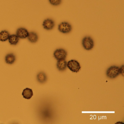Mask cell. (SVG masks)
Listing matches in <instances>:
<instances>
[{
	"mask_svg": "<svg viewBox=\"0 0 124 124\" xmlns=\"http://www.w3.org/2000/svg\"><path fill=\"white\" fill-rule=\"evenodd\" d=\"M82 45L85 50L87 51L91 50L94 47V41L91 37L86 36L83 38Z\"/></svg>",
	"mask_w": 124,
	"mask_h": 124,
	"instance_id": "cell-1",
	"label": "cell"
},
{
	"mask_svg": "<svg viewBox=\"0 0 124 124\" xmlns=\"http://www.w3.org/2000/svg\"><path fill=\"white\" fill-rule=\"evenodd\" d=\"M107 76L110 79H114L120 74V68L116 66L109 67L106 71Z\"/></svg>",
	"mask_w": 124,
	"mask_h": 124,
	"instance_id": "cell-2",
	"label": "cell"
},
{
	"mask_svg": "<svg viewBox=\"0 0 124 124\" xmlns=\"http://www.w3.org/2000/svg\"><path fill=\"white\" fill-rule=\"evenodd\" d=\"M72 26L69 22H63L60 23L58 26V30L63 34H68L72 30Z\"/></svg>",
	"mask_w": 124,
	"mask_h": 124,
	"instance_id": "cell-3",
	"label": "cell"
},
{
	"mask_svg": "<svg viewBox=\"0 0 124 124\" xmlns=\"http://www.w3.org/2000/svg\"><path fill=\"white\" fill-rule=\"evenodd\" d=\"M67 67L72 72L77 73L81 69L80 63L77 60H70L67 62Z\"/></svg>",
	"mask_w": 124,
	"mask_h": 124,
	"instance_id": "cell-4",
	"label": "cell"
},
{
	"mask_svg": "<svg viewBox=\"0 0 124 124\" xmlns=\"http://www.w3.org/2000/svg\"><path fill=\"white\" fill-rule=\"evenodd\" d=\"M54 56L57 61L65 59L67 55L66 51L63 48H59L54 51Z\"/></svg>",
	"mask_w": 124,
	"mask_h": 124,
	"instance_id": "cell-5",
	"label": "cell"
},
{
	"mask_svg": "<svg viewBox=\"0 0 124 124\" xmlns=\"http://www.w3.org/2000/svg\"><path fill=\"white\" fill-rule=\"evenodd\" d=\"M55 25V21L53 19L50 18L45 19L42 24L43 28L47 31H50L53 29Z\"/></svg>",
	"mask_w": 124,
	"mask_h": 124,
	"instance_id": "cell-6",
	"label": "cell"
},
{
	"mask_svg": "<svg viewBox=\"0 0 124 124\" xmlns=\"http://www.w3.org/2000/svg\"><path fill=\"white\" fill-rule=\"evenodd\" d=\"M29 32L27 29L24 27H20L16 30V34L19 39H24L27 38Z\"/></svg>",
	"mask_w": 124,
	"mask_h": 124,
	"instance_id": "cell-7",
	"label": "cell"
},
{
	"mask_svg": "<svg viewBox=\"0 0 124 124\" xmlns=\"http://www.w3.org/2000/svg\"><path fill=\"white\" fill-rule=\"evenodd\" d=\"M56 67L59 71H65L67 67V62L65 59L58 60L56 63Z\"/></svg>",
	"mask_w": 124,
	"mask_h": 124,
	"instance_id": "cell-8",
	"label": "cell"
},
{
	"mask_svg": "<svg viewBox=\"0 0 124 124\" xmlns=\"http://www.w3.org/2000/svg\"><path fill=\"white\" fill-rule=\"evenodd\" d=\"M27 38L30 42L34 43H36L38 41L39 37L36 32L31 31L29 32Z\"/></svg>",
	"mask_w": 124,
	"mask_h": 124,
	"instance_id": "cell-9",
	"label": "cell"
},
{
	"mask_svg": "<svg viewBox=\"0 0 124 124\" xmlns=\"http://www.w3.org/2000/svg\"><path fill=\"white\" fill-rule=\"evenodd\" d=\"M16 59V55L13 53L8 54L5 57L6 63L8 64H12L15 63Z\"/></svg>",
	"mask_w": 124,
	"mask_h": 124,
	"instance_id": "cell-10",
	"label": "cell"
},
{
	"mask_svg": "<svg viewBox=\"0 0 124 124\" xmlns=\"http://www.w3.org/2000/svg\"><path fill=\"white\" fill-rule=\"evenodd\" d=\"M38 81L40 83H44L47 81V78L46 74L43 72L38 73L37 77Z\"/></svg>",
	"mask_w": 124,
	"mask_h": 124,
	"instance_id": "cell-11",
	"label": "cell"
},
{
	"mask_svg": "<svg viewBox=\"0 0 124 124\" xmlns=\"http://www.w3.org/2000/svg\"><path fill=\"white\" fill-rule=\"evenodd\" d=\"M22 95L24 98L26 99H30L33 96V91L32 89L27 88L23 91Z\"/></svg>",
	"mask_w": 124,
	"mask_h": 124,
	"instance_id": "cell-12",
	"label": "cell"
},
{
	"mask_svg": "<svg viewBox=\"0 0 124 124\" xmlns=\"http://www.w3.org/2000/svg\"><path fill=\"white\" fill-rule=\"evenodd\" d=\"M8 40L11 45H16L19 42V38L16 34L10 35Z\"/></svg>",
	"mask_w": 124,
	"mask_h": 124,
	"instance_id": "cell-13",
	"label": "cell"
},
{
	"mask_svg": "<svg viewBox=\"0 0 124 124\" xmlns=\"http://www.w3.org/2000/svg\"><path fill=\"white\" fill-rule=\"evenodd\" d=\"M9 32L7 30H3L0 32V41L4 42L8 40L10 36Z\"/></svg>",
	"mask_w": 124,
	"mask_h": 124,
	"instance_id": "cell-14",
	"label": "cell"
},
{
	"mask_svg": "<svg viewBox=\"0 0 124 124\" xmlns=\"http://www.w3.org/2000/svg\"><path fill=\"white\" fill-rule=\"evenodd\" d=\"M62 0H49V3L53 6H58L61 5Z\"/></svg>",
	"mask_w": 124,
	"mask_h": 124,
	"instance_id": "cell-15",
	"label": "cell"
},
{
	"mask_svg": "<svg viewBox=\"0 0 124 124\" xmlns=\"http://www.w3.org/2000/svg\"><path fill=\"white\" fill-rule=\"evenodd\" d=\"M124 66L123 65L120 68V74H121L123 76H124Z\"/></svg>",
	"mask_w": 124,
	"mask_h": 124,
	"instance_id": "cell-16",
	"label": "cell"
}]
</instances>
